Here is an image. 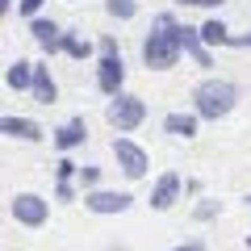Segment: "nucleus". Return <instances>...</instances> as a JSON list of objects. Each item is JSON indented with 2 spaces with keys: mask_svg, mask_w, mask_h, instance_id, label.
<instances>
[{
  "mask_svg": "<svg viewBox=\"0 0 251 251\" xmlns=\"http://www.w3.org/2000/svg\"><path fill=\"white\" fill-rule=\"evenodd\" d=\"M113 159H117V172H122L126 180H143L147 172H151V155H147L130 134L113 138Z\"/></svg>",
  "mask_w": 251,
  "mask_h": 251,
  "instance_id": "nucleus-5",
  "label": "nucleus"
},
{
  "mask_svg": "<svg viewBox=\"0 0 251 251\" xmlns=\"http://www.w3.org/2000/svg\"><path fill=\"white\" fill-rule=\"evenodd\" d=\"M130 205H134V193H126V188H92V193H84V209L97 218L126 214Z\"/></svg>",
  "mask_w": 251,
  "mask_h": 251,
  "instance_id": "nucleus-6",
  "label": "nucleus"
},
{
  "mask_svg": "<svg viewBox=\"0 0 251 251\" xmlns=\"http://www.w3.org/2000/svg\"><path fill=\"white\" fill-rule=\"evenodd\" d=\"M138 54H143L147 72H168V67H176L180 54H184V46H180V21L172 13H159L151 21V34L138 46Z\"/></svg>",
  "mask_w": 251,
  "mask_h": 251,
  "instance_id": "nucleus-1",
  "label": "nucleus"
},
{
  "mask_svg": "<svg viewBox=\"0 0 251 251\" xmlns=\"http://www.w3.org/2000/svg\"><path fill=\"white\" fill-rule=\"evenodd\" d=\"M97 88L105 92V97L126 92V59L122 54H100L97 59Z\"/></svg>",
  "mask_w": 251,
  "mask_h": 251,
  "instance_id": "nucleus-7",
  "label": "nucleus"
},
{
  "mask_svg": "<svg viewBox=\"0 0 251 251\" xmlns=\"http://www.w3.org/2000/svg\"><path fill=\"white\" fill-rule=\"evenodd\" d=\"M29 34H34V42L42 46L46 54H59V42H63V25L50 17H34L29 21Z\"/></svg>",
  "mask_w": 251,
  "mask_h": 251,
  "instance_id": "nucleus-13",
  "label": "nucleus"
},
{
  "mask_svg": "<svg viewBox=\"0 0 251 251\" xmlns=\"http://www.w3.org/2000/svg\"><path fill=\"white\" fill-rule=\"evenodd\" d=\"M0 13H4V17H9V13H13V0H0Z\"/></svg>",
  "mask_w": 251,
  "mask_h": 251,
  "instance_id": "nucleus-27",
  "label": "nucleus"
},
{
  "mask_svg": "<svg viewBox=\"0 0 251 251\" xmlns=\"http://www.w3.org/2000/svg\"><path fill=\"white\" fill-rule=\"evenodd\" d=\"M84 138H88V122L84 117H67L59 130H50V143L59 155H72L75 147H84Z\"/></svg>",
  "mask_w": 251,
  "mask_h": 251,
  "instance_id": "nucleus-9",
  "label": "nucleus"
},
{
  "mask_svg": "<svg viewBox=\"0 0 251 251\" xmlns=\"http://www.w3.org/2000/svg\"><path fill=\"white\" fill-rule=\"evenodd\" d=\"M0 134H4V138H17V143H38V138H42V126H38L34 117L4 113V117H0Z\"/></svg>",
  "mask_w": 251,
  "mask_h": 251,
  "instance_id": "nucleus-11",
  "label": "nucleus"
},
{
  "mask_svg": "<svg viewBox=\"0 0 251 251\" xmlns=\"http://www.w3.org/2000/svg\"><path fill=\"white\" fill-rule=\"evenodd\" d=\"M75 197H84V188L75 180H54V201H75Z\"/></svg>",
  "mask_w": 251,
  "mask_h": 251,
  "instance_id": "nucleus-19",
  "label": "nucleus"
},
{
  "mask_svg": "<svg viewBox=\"0 0 251 251\" xmlns=\"http://www.w3.org/2000/svg\"><path fill=\"white\" fill-rule=\"evenodd\" d=\"M172 4H197V0H172Z\"/></svg>",
  "mask_w": 251,
  "mask_h": 251,
  "instance_id": "nucleus-29",
  "label": "nucleus"
},
{
  "mask_svg": "<svg viewBox=\"0 0 251 251\" xmlns=\"http://www.w3.org/2000/svg\"><path fill=\"white\" fill-rule=\"evenodd\" d=\"M218 209H222L218 201H201V205L193 209V218H197V222H209V218H218Z\"/></svg>",
  "mask_w": 251,
  "mask_h": 251,
  "instance_id": "nucleus-23",
  "label": "nucleus"
},
{
  "mask_svg": "<svg viewBox=\"0 0 251 251\" xmlns=\"http://www.w3.org/2000/svg\"><path fill=\"white\" fill-rule=\"evenodd\" d=\"M54 180H75V184H80V163H72V155H63V159H59V172H54Z\"/></svg>",
  "mask_w": 251,
  "mask_h": 251,
  "instance_id": "nucleus-21",
  "label": "nucleus"
},
{
  "mask_svg": "<svg viewBox=\"0 0 251 251\" xmlns=\"http://www.w3.org/2000/svg\"><path fill=\"white\" fill-rule=\"evenodd\" d=\"M180 46H184V59H193L197 67H214V50L205 46L197 25H180Z\"/></svg>",
  "mask_w": 251,
  "mask_h": 251,
  "instance_id": "nucleus-10",
  "label": "nucleus"
},
{
  "mask_svg": "<svg viewBox=\"0 0 251 251\" xmlns=\"http://www.w3.org/2000/svg\"><path fill=\"white\" fill-rule=\"evenodd\" d=\"M42 4H46V0H17V13L25 21H34V17H42Z\"/></svg>",
  "mask_w": 251,
  "mask_h": 251,
  "instance_id": "nucleus-22",
  "label": "nucleus"
},
{
  "mask_svg": "<svg viewBox=\"0 0 251 251\" xmlns=\"http://www.w3.org/2000/svg\"><path fill=\"white\" fill-rule=\"evenodd\" d=\"M105 13L113 21H134L138 17V0H105Z\"/></svg>",
  "mask_w": 251,
  "mask_h": 251,
  "instance_id": "nucleus-18",
  "label": "nucleus"
},
{
  "mask_svg": "<svg viewBox=\"0 0 251 251\" xmlns=\"http://www.w3.org/2000/svg\"><path fill=\"white\" fill-rule=\"evenodd\" d=\"M230 46H239V50H251V29H247V34H234V42Z\"/></svg>",
  "mask_w": 251,
  "mask_h": 251,
  "instance_id": "nucleus-24",
  "label": "nucleus"
},
{
  "mask_svg": "<svg viewBox=\"0 0 251 251\" xmlns=\"http://www.w3.org/2000/svg\"><path fill=\"white\" fill-rule=\"evenodd\" d=\"M247 205H251V197H247Z\"/></svg>",
  "mask_w": 251,
  "mask_h": 251,
  "instance_id": "nucleus-32",
  "label": "nucleus"
},
{
  "mask_svg": "<svg viewBox=\"0 0 251 251\" xmlns=\"http://www.w3.org/2000/svg\"><path fill=\"white\" fill-rule=\"evenodd\" d=\"M168 251H193V243H184V247H168Z\"/></svg>",
  "mask_w": 251,
  "mask_h": 251,
  "instance_id": "nucleus-28",
  "label": "nucleus"
},
{
  "mask_svg": "<svg viewBox=\"0 0 251 251\" xmlns=\"http://www.w3.org/2000/svg\"><path fill=\"white\" fill-rule=\"evenodd\" d=\"M59 54H67V59H75V63H84L92 54V42L84 34H75V29H63V42H59Z\"/></svg>",
  "mask_w": 251,
  "mask_h": 251,
  "instance_id": "nucleus-17",
  "label": "nucleus"
},
{
  "mask_svg": "<svg viewBox=\"0 0 251 251\" xmlns=\"http://www.w3.org/2000/svg\"><path fill=\"white\" fill-rule=\"evenodd\" d=\"M80 188H84V193L105 188V184H100V168H97V163H84V168H80Z\"/></svg>",
  "mask_w": 251,
  "mask_h": 251,
  "instance_id": "nucleus-20",
  "label": "nucleus"
},
{
  "mask_svg": "<svg viewBox=\"0 0 251 251\" xmlns=\"http://www.w3.org/2000/svg\"><path fill=\"white\" fill-rule=\"evenodd\" d=\"M226 0H197V9H222Z\"/></svg>",
  "mask_w": 251,
  "mask_h": 251,
  "instance_id": "nucleus-26",
  "label": "nucleus"
},
{
  "mask_svg": "<svg viewBox=\"0 0 251 251\" xmlns=\"http://www.w3.org/2000/svg\"><path fill=\"white\" fill-rule=\"evenodd\" d=\"M197 29H201V38H205V46H209V50H218V46H230V42H234V34L226 29V21H222V17L201 21Z\"/></svg>",
  "mask_w": 251,
  "mask_h": 251,
  "instance_id": "nucleus-16",
  "label": "nucleus"
},
{
  "mask_svg": "<svg viewBox=\"0 0 251 251\" xmlns=\"http://www.w3.org/2000/svg\"><path fill=\"white\" fill-rule=\"evenodd\" d=\"M247 247H251V234H247Z\"/></svg>",
  "mask_w": 251,
  "mask_h": 251,
  "instance_id": "nucleus-31",
  "label": "nucleus"
},
{
  "mask_svg": "<svg viewBox=\"0 0 251 251\" xmlns=\"http://www.w3.org/2000/svg\"><path fill=\"white\" fill-rule=\"evenodd\" d=\"M193 251H205V243H193Z\"/></svg>",
  "mask_w": 251,
  "mask_h": 251,
  "instance_id": "nucleus-30",
  "label": "nucleus"
},
{
  "mask_svg": "<svg viewBox=\"0 0 251 251\" xmlns=\"http://www.w3.org/2000/svg\"><path fill=\"white\" fill-rule=\"evenodd\" d=\"M9 218L17 226L38 230V226H46V218H50V201H46L42 193H13L9 197Z\"/></svg>",
  "mask_w": 251,
  "mask_h": 251,
  "instance_id": "nucleus-4",
  "label": "nucleus"
},
{
  "mask_svg": "<svg viewBox=\"0 0 251 251\" xmlns=\"http://www.w3.org/2000/svg\"><path fill=\"white\" fill-rule=\"evenodd\" d=\"M176 201H184V180H180L176 172H163V176L151 184V209L155 214H168Z\"/></svg>",
  "mask_w": 251,
  "mask_h": 251,
  "instance_id": "nucleus-8",
  "label": "nucleus"
},
{
  "mask_svg": "<svg viewBox=\"0 0 251 251\" xmlns=\"http://www.w3.org/2000/svg\"><path fill=\"white\" fill-rule=\"evenodd\" d=\"M105 122L113 126L117 134H134L138 126L147 122V100L134 97V92H117V97H109V105H105Z\"/></svg>",
  "mask_w": 251,
  "mask_h": 251,
  "instance_id": "nucleus-3",
  "label": "nucleus"
},
{
  "mask_svg": "<svg viewBox=\"0 0 251 251\" xmlns=\"http://www.w3.org/2000/svg\"><path fill=\"white\" fill-rule=\"evenodd\" d=\"M197 130H201V117L193 113V109H172L168 117H163V134H172V138H197Z\"/></svg>",
  "mask_w": 251,
  "mask_h": 251,
  "instance_id": "nucleus-12",
  "label": "nucleus"
},
{
  "mask_svg": "<svg viewBox=\"0 0 251 251\" xmlns=\"http://www.w3.org/2000/svg\"><path fill=\"white\" fill-rule=\"evenodd\" d=\"M34 67L38 63H29V59H13L9 67H4V84H9L13 92H29L34 88Z\"/></svg>",
  "mask_w": 251,
  "mask_h": 251,
  "instance_id": "nucleus-14",
  "label": "nucleus"
},
{
  "mask_svg": "<svg viewBox=\"0 0 251 251\" xmlns=\"http://www.w3.org/2000/svg\"><path fill=\"white\" fill-rule=\"evenodd\" d=\"M100 54H122V50H117L113 38H100Z\"/></svg>",
  "mask_w": 251,
  "mask_h": 251,
  "instance_id": "nucleus-25",
  "label": "nucleus"
},
{
  "mask_svg": "<svg viewBox=\"0 0 251 251\" xmlns=\"http://www.w3.org/2000/svg\"><path fill=\"white\" fill-rule=\"evenodd\" d=\"M29 97H34L38 105H54V100H59V84H54L50 67H42V63L34 67V88H29Z\"/></svg>",
  "mask_w": 251,
  "mask_h": 251,
  "instance_id": "nucleus-15",
  "label": "nucleus"
},
{
  "mask_svg": "<svg viewBox=\"0 0 251 251\" xmlns=\"http://www.w3.org/2000/svg\"><path fill=\"white\" fill-rule=\"evenodd\" d=\"M239 84L226 80V75H205V80L193 88V113L201 117V122H222V117L234 113V105H239Z\"/></svg>",
  "mask_w": 251,
  "mask_h": 251,
  "instance_id": "nucleus-2",
  "label": "nucleus"
}]
</instances>
